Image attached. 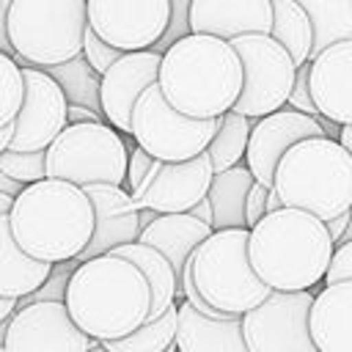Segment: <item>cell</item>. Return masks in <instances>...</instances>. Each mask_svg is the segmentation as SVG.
<instances>
[{"label":"cell","mask_w":352,"mask_h":352,"mask_svg":"<svg viewBox=\"0 0 352 352\" xmlns=\"http://www.w3.org/2000/svg\"><path fill=\"white\" fill-rule=\"evenodd\" d=\"M250 228H217L187 258L201 297L226 314H245L272 289L256 275L248 256Z\"/></svg>","instance_id":"7"},{"label":"cell","mask_w":352,"mask_h":352,"mask_svg":"<svg viewBox=\"0 0 352 352\" xmlns=\"http://www.w3.org/2000/svg\"><path fill=\"white\" fill-rule=\"evenodd\" d=\"M272 3V28L270 36L280 41L289 55L294 58L297 66L311 60V44H314V30L305 8L297 0H270Z\"/></svg>","instance_id":"27"},{"label":"cell","mask_w":352,"mask_h":352,"mask_svg":"<svg viewBox=\"0 0 352 352\" xmlns=\"http://www.w3.org/2000/svg\"><path fill=\"white\" fill-rule=\"evenodd\" d=\"M280 206H283L280 195L275 192V187H270V190H267V212H275V209H280Z\"/></svg>","instance_id":"45"},{"label":"cell","mask_w":352,"mask_h":352,"mask_svg":"<svg viewBox=\"0 0 352 352\" xmlns=\"http://www.w3.org/2000/svg\"><path fill=\"white\" fill-rule=\"evenodd\" d=\"M66 118H69V124H82V121H104V116H102L99 110L85 107V104H72V102H69Z\"/></svg>","instance_id":"39"},{"label":"cell","mask_w":352,"mask_h":352,"mask_svg":"<svg viewBox=\"0 0 352 352\" xmlns=\"http://www.w3.org/2000/svg\"><path fill=\"white\" fill-rule=\"evenodd\" d=\"M22 190H25V184H22V182H16L14 176H8V173H3V170H0V192H6V195H11V198H16Z\"/></svg>","instance_id":"42"},{"label":"cell","mask_w":352,"mask_h":352,"mask_svg":"<svg viewBox=\"0 0 352 352\" xmlns=\"http://www.w3.org/2000/svg\"><path fill=\"white\" fill-rule=\"evenodd\" d=\"M14 316V314H11ZM11 316L8 319H0V346L6 344V333H8V324H11Z\"/></svg>","instance_id":"48"},{"label":"cell","mask_w":352,"mask_h":352,"mask_svg":"<svg viewBox=\"0 0 352 352\" xmlns=\"http://www.w3.org/2000/svg\"><path fill=\"white\" fill-rule=\"evenodd\" d=\"M129 146L107 121L66 124L47 146V176L66 179L80 187L110 182L126 184Z\"/></svg>","instance_id":"8"},{"label":"cell","mask_w":352,"mask_h":352,"mask_svg":"<svg viewBox=\"0 0 352 352\" xmlns=\"http://www.w3.org/2000/svg\"><path fill=\"white\" fill-rule=\"evenodd\" d=\"M308 63L311 96L319 116L336 124H352V38L324 47Z\"/></svg>","instance_id":"19"},{"label":"cell","mask_w":352,"mask_h":352,"mask_svg":"<svg viewBox=\"0 0 352 352\" xmlns=\"http://www.w3.org/2000/svg\"><path fill=\"white\" fill-rule=\"evenodd\" d=\"M110 253L129 258V261L143 272V278L148 280V289H151V308H148L146 322L162 316L170 305H176V297H184V292H182V280L176 278L170 261H168L157 248H151V245L135 239V242L118 245V248L110 250Z\"/></svg>","instance_id":"24"},{"label":"cell","mask_w":352,"mask_h":352,"mask_svg":"<svg viewBox=\"0 0 352 352\" xmlns=\"http://www.w3.org/2000/svg\"><path fill=\"white\" fill-rule=\"evenodd\" d=\"M316 135H324L316 116H308V113H300V110L283 104V107H278L261 118H253L250 140H248V151H245V165L250 168L256 182L272 187L275 168H278L280 157L297 140L316 138Z\"/></svg>","instance_id":"16"},{"label":"cell","mask_w":352,"mask_h":352,"mask_svg":"<svg viewBox=\"0 0 352 352\" xmlns=\"http://www.w3.org/2000/svg\"><path fill=\"white\" fill-rule=\"evenodd\" d=\"M88 352H107V349H104V344H102V341H96V344H94Z\"/></svg>","instance_id":"50"},{"label":"cell","mask_w":352,"mask_h":352,"mask_svg":"<svg viewBox=\"0 0 352 352\" xmlns=\"http://www.w3.org/2000/svg\"><path fill=\"white\" fill-rule=\"evenodd\" d=\"M74 267H77V258L52 264V270H50V275L44 278V283H41L38 289H33L30 294L19 297V300H16V308L30 305V302H38V300H60V302H63V300H66V286H69V278H72Z\"/></svg>","instance_id":"33"},{"label":"cell","mask_w":352,"mask_h":352,"mask_svg":"<svg viewBox=\"0 0 352 352\" xmlns=\"http://www.w3.org/2000/svg\"><path fill=\"white\" fill-rule=\"evenodd\" d=\"M160 50H132L121 52V58L99 77V104L104 121L116 126L121 135L132 132V107L138 96L157 82L160 77Z\"/></svg>","instance_id":"17"},{"label":"cell","mask_w":352,"mask_h":352,"mask_svg":"<svg viewBox=\"0 0 352 352\" xmlns=\"http://www.w3.org/2000/svg\"><path fill=\"white\" fill-rule=\"evenodd\" d=\"M176 346L179 352H248L242 316H209L184 297L176 305Z\"/></svg>","instance_id":"21"},{"label":"cell","mask_w":352,"mask_h":352,"mask_svg":"<svg viewBox=\"0 0 352 352\" xmlns=\"http://www.w3.org/2000/svg\"><path fill=\"white\" fill-rule=\"evenodd\" d=\"M91 30L121 52L151 50L165 36L170 0H85Z\"/></svg>","instance_id":"12"},{"label":"cell","mask_w":352,"mask_h":352,"mask_svg":"<svg viewBox=\"0 0 352 352\" xmlns=\"http://www.w3.org/2000/svg\"><path fill=\"white\" fill-rule=\"evenodd\" d=\"M308 72H311V63H302L297 66V74H294V85H292V94L286 99L289 107L300 110V113H308V116H319L316 104H314V96H311V82H308Z\"/></svg>","instance_id":"35"},{"label":"cell","mask_w":352,"mask_h":352,"mask_svg":"<svg viewBox=\"0 0 352 352\" xmlns=\"http://www.w3.org/2000/svg\"><path fill=\"white\" fill-rule=\"evenodd\" d=\"M63 302L80 330L96 341H110L146 322L151 289L129 258L102 253L77 261Z\"/></svg>","instance_id":"3"},{"label":"cell","mask_w":352,"mask_h":352,"mask_svg":"<svg viewBox=\"0 0 352 352\" xmlns=\"http://www.w3.org/2000/svg\"><path fill=\"white\" fill-rule=\"evenodd\" d=\"M275 192L283 206H297L330 220L352 206V154L327 135L297 140L278 162Z\"/></svg>","instance_id":"5"},{"label":"cell","mask_w":352,"mask_h":352,"mask_svg":"<svg viewBox=\"0 0 352 352\" xmlns=\"http://www.w3.org/2000/svg\"><path fill=\"white\" fill-rule=\"evenodd\" d=\"M220 118H192L176 110L160 82H151L132 107V140L143 146L157 160H190L206 151L209 140L214 138Z\"/></svg>","instance_id":"9"},{"label":"cell","mask_w":352,"mask_h":352,"mask_svg":"<svg viewBox=\"0 0 352 352\" xmlns=\"http://www.w3.org/2000/svg\"><path fill=\"white\" fill-rule=\"evenodd\" d=\"M336 242L327 223L316 214L280 206L267 212L248 239V256L256 275L278 292H300L324 283Z\"/></svg>","instance_id":"2"},{"label":"cell","mask_w":352,"mask_h":352,"mask_svg":"<svg viewBox=\"0 0 352 352\" xmlns=\"http://www.w3.org/2000/svg\"><path fill=\"white\" fill-rule=\"evenodd\" d=\"M16 245L41 261L77 258L94 234V204L88 192L66 179L44 176L25 184L8 212Z\"/></svg>","instance_id":"4"},{"label":"cell","mask_w":352,"mask_h":352,"mask_svg":"<svg viewBox=\"0 0 352 352\" xmlns=\"http://www.w3.org/2000/svg\"><path fill=\"white\" fill-rule=\"evenodd\" d=\"M94 204V234L88 245L77 253V261L116 250L118 245L135 242L140 236V209L132 201V192L124 184L96 182L82 187Z\"/></svg>","instance_id":"18"},{"label":"cell","mask_w":352,"mask_h":352,"mask_svg":"<svg viewBox=\"0 0 352 352\" xmlns=\"http://www.w3.org/2000/svg\"><path fill=\"white\" fill-rule=\"evenodd\" d=\"M173 341H176V305H170L162 316L143 322L132 333L102 341V344L107 352H162Z\"/></svg>","instance_id":"30"},{"label":"cell","mask_w":352,"mask_h":352,"mask_svg":"<svg viewBox=\"0 0 352 352\" xmlns=\"http://www.w3.org/2000/svg\"><path fill=\"white\" fill-rule=\"evenodd\" d=\"M333 280H352V239L336 245L333 256H330V267L324 272V283Z\"/></svg>","instance_id":"37"},{"label":"cell","mask_w":352,"mask_h":352,"mask_svg":"<svg viewBox=\"0 0 352 352\" xmlns=\"http://www.w3.org/2000/svg\"><path fill=\"white\" fill-rule=\"evenodd\" d=\"M214 168L206 151L190 160H154L146 179L132 190V201L138 209H154L157 214L168 212H190L212 184Z\"/></svg>","instance_id":"15"},{"label":"cell","mask_w":352,"mask_h":352,"mask_svg":"<svg viewBox=\"0 0 352 352\" xmlns=\"http://www.w3.org/2000/svg\"><path fill=\"white\" fill-rule=\"evenodd\" d=\"M314 30L311 58L319 55L324 47L352 38V0H297Z\"/></svg>","instance_id":"28"},{"label":"cell","mask_w":352,"mask_h":352,"mask_svg":"<svg viewBox=\"0 0 352 352\" xmlns=\"http://www.w3.org/2000/svg\"><path fill=\"white\" fill-rule=\"evenodd\" d=\"M11 135H14V124H8V126H3V129H0V151H6V148H8Z\"/></svg>","instance_id":"46"},{"label":"cell","mask_w":352,"mask_h":352,"mask_svg":"<svg viewBox=\"0 0 352 352\" xmlns=\"http://www.w3.org/2000/svg\"><path fill=\"white\" fill-rule=\"evenodd\" d=\"M338 143L352 154V124H341V132H338Z\"/></svg>","instance_id":"43"},{"label":"cell","mask_w":352,"mask_h":352,"mask_svg":"<svg viewBox=\"0 0 352 352\" xmlns=\"http://www.w3.org/2000/svg\"><path fill=\"white\" fill-rule=\"evenodd\" d=\"M157 82L176 110L220 118L242 91V60L228 38L190 30L162 50Z\"/></svg>","instance_id":"1"},{"label":"cell","mask_w":352,"mask_h":352,"mask_svg":"<svg viewBox=\"0 0 352 352\" xmlns=\"http://www.w3.org/2000/svg\"><path fill=\"white\" fill-rule=\"evenodd\" d=\"M253 173L248 165H231L226 170H217L209 184V201H212V228H248L245 226V201L253 187Z\"/></svg>","instance_id":"26"},{"label":"cell","mask_w":352,"mask_h":352,"mask_svg":"<svg viewBox=\"0 0 352 352\" xmlns=\"http://www.w3.org/2000/svg\"><path fill=\"white\" fill-rule=\"evenodd\" d=\"M190 214H192V217H198V220H204V223H212L214 212H212V201H209V195H204L195 206H190Z\"/></svg>","instance_id":"41"},{"label":"cell","mask_w":352,"mask_h":352,"mask_svg":"<svg viewBox=\"0 0 352 352\" xmlns=\"http://www.w3.org/2000/svg\"><path fill=\"white\" fill-rule=\"evenodd\" d=\"M267 184L261 182H253L250 192H248V201H245V226L253 228L264 214H267Z\"/></svg>","instance_id":"38"},{"label":"cell","mask_w":352,"mask_h":352,"mask_svg":"<svg viewBox=\"0 0 352 352\" xmlns=\"http://www.w3.org/2000/svg\"><path fill=\"white\" fill-rule=\"evenodd\" d=\"M187 25L192 33H212L228 41L242 33H270L272 3L270 0H190Z\"/></svg>","instance_id":"20"},{"label":"cell","mask_w":352,"mask_h":352,"mask_svg":"<svg viewBox=\"0 0 352 352\" xmlns=\"http://www.w3.org/2000/svg\"><path fill=\"white\" fill-rule=\"evenodd\" d=\"M82 58L88 60V66L102 77L118 58H121V50L118 47H113V44H107L104 38H99L94 30H91V25H88V30H85V38H82Z\"/></svg>","instance_id":"34"},{"label":"cell","mask_w":352,"mask_h":352,"mask_svg":"<svg viewBox=\"0 0 352 352\" xmlns=\"http://www.w3.org/2000/svg\"><path fill=\"white\" fill-rule=\"evenodd\" d=\"M308 327L319 352H352V280L324 283L314 294Z\"/></svg>","instance_id":"22"},{"label":"cell","mask_w":352,"mask_h":352,"mask_svg":"<svg viewBox=\"0 0 352 352\" xmlns=\"http://www.w3.org/2000/svg\"><path fill=\"white\" fill-rule=\"evenodd\" d=\"M346 223H349V209L327 220V231H330V239H333L336 245L341 242V236H344V231H346Z\"/></svg>","instance_id":"40"},{"label":"cell","mask_w":352,"mask_h":352,"mask_svg":"<svg viewBox=\"0 0 352 352\" xmlns=\"http://www.w3.org/2000/svg\"><path fill=\"white\" fill-rule=\"evenodd\" d=\"M314 294V289H272L258 305L248 308L242 314V336L248 352H316L308 327Z\"/></svg>","instance_id":"11"},{"label":"cell","mask_w":352,"mask_h":352,"mask_svg":"<svg viewBox=\"0 0 352 352\" xmlns=\"http://www.w3.org/2000/svg\"><path fill=\"white\" fill-rule=\"evenodd\" d=\"M154 154H148L143 146H129V162H126V184H129V192L146 179V173L151 170V165H154Z\"/></svg>","instance_id":"36"},{"label":"cell","mask_w":352,"mask_h":352,"mask_svg":"<svg viewBox=\"0 0 352 352\" xmlns=\"http://www.w3.org/2000/svg\"><path fill=\"white\" fill-rule=\"evenodd\" d=\"M50 270H52L50 261L33 258L16 245V239L11 234L8 212L0 214V297L19 300V297L30 294L33 289H38L44 283Z\"/></svg>","instance_id":"25"},{"label":"cell","mask_w":352,"mask_h":352,"mask_svg":"<svg viewBox=\"0 0 352 352\" xmlns=\"http://www.w3.org/2000/svg\"><path fill=\"white\" fill-rule=\"evenodd\" d=\"M22 80H25V96L14 118V135H11L8 148L38 151V148H47L60 135V129L69 124L66 118L69 99L60 82L41 66L25 63Z\"/></svg>","instance_id":"13"},{"label":"cell","mask_w":352,"mask_h":352,"mask_svg":"<svg viewBox=\"0 0 352 352\" xmlns=\"http://www.w3.org/2000/svg\"><path fill=\"white\" fill-rule=\"evenodd\" d=\"M162 352H176V341H173V344H170V346H165V349H162Z\"/></svg>","instance_id":"51"},{"label":"cell","mask_w":352,"mask_h":352,"mask_svg":"<svg viewBox=\"0 0 352 352\" xmlns=\"http://www.w3.org/2000/svg\"><path fill=\"white\" fill-rule=\"evenodd\" d=\"M352 239V206H349V223H346V231H344V236H341V242H349ZM338 242V245H341Z\"/></svg>","instance_id":"49"},{"label":"cell","mask_w":352,"mask_h":352,"mask_svg":"<svg viewBox=\"0 0 352 352\" xmlns=\"http://www.w3.org/2000/svg\"><path fill=\"white\" fill-rule=\"evenodd\" d=\"M85 30V0H11L6 6V36L22 66L47 69L82 55Z\"/></svg>","instance_id":"6"},{"label":"cell","mask_w":352,"mask_h":352,"mask_svg":"<svg viewBox=\"0 0 352 352\" xmlns=\"http://www.w3.org/2000/svg\"><path fill=\"white\" fill-rule=\"evenodd\" d=\"M11 204H14V198H11V195H6V192H0V214L11 212Z\"/></svg>","instance_id":"47"},{"label":"cell","mask_w":352,"mask_h":352,"mask_svg":"<svg viewBox=\"0 0 352 352\" xmlns=\"http://www.w3.org/2000/svg\"><path fill=\"white\" fill-rule=\"evenodd\" d=\"M25 96V80H22V66L11 52L0 50V129L14 124Z\"/></svg>","instance_id":"31"},{"label":"cell","mask_w":352,"mask_h":352,"mask_svg":"<svg viewBox=\"0 0 352 352\" xmlns=\"http://www.w3.org/2000/svg\"><path fill=\"white\" fill-rule=\"evenodd\" d=\"M250 126H253V118H248L236 110H226L220 116V126H217L214 138L206 146V154L212 160L214 173L226 170L231 165H239L245 160L248 140H250Z\"/></svg>","instance_id":"29"},{"label":"cell","mask_w":352,"mask_h":352,"mask_svg":"<svg viewBox=\"0 0 352 352\" xmlns=\"http://www.w3.org/2000/svg\"><path fill=\"white\" fill-rule=\"evenodd\" d=\"M14 311H16V300H11V297H0V319H8Z\"/></svg>","instance_id":"44"},{"label":"cell","mask_w":352,"mask_h":352,"mask_svg":"<svg viewBox=\"0 0 352 352\" xmlns=\"http://www.w3.org/2000/svg\"><path fill=\"white\" fill-rule=\"evenodd\" d=\"M231 44L242 60V91L231 110L248 118H261L283 107L297 74L289 50L270 33H242L231 38Z\"/></svg>","instance_id":"10"},{"label":"cell","mask_w":352,"mask_h":352,"mask_svg":"<svg viewBox=\"0 0 352 352\" xmlns=\"http://www.w3.org/2000/svg\"><path fill=\"white\" fill-rule=\"evenodd\" d=\"M0 170L14 176L22 184L38 182L47 176V148H38V151L6 148V151H0Z\"/></svg>","instance_id":"32"},{"label":"cell","mask_w":352,"mask_h":352,"mask_svg":"<svg viewBox=\"0 0 352 352\" xmlns=\"http://www.w3.org/2000/svg\"><path fill=\"white\" fill-rule=\"evenodd\" d=\"M96 344L85 330L77 327L66 302L38 300L14 311L6 352H88Z\"/></svg>","instance_id":"14"},{"label":"cell","mask_w":352,"mask_h":352,"mask_svg":"<svg viewBox=\"0 0 352 352\" xmlns=\"http://www.w3.org/2000/svg\"><path fill=\"white\" fill-rule=\"evenodd\" d=\"M176 352H179V346H176Z\"/></svg>","instance_id":"52"},{"label":"cell","mask_w":352,"mask_h":352,"mask_svg":"<svg viewBox=\"0 0 352 352\" xmlns=\"http://www.w3.org/2000/svg\"><path fill=\"white\" fill-rule=\"evenodd\" d=\"M212 223H204L198 217H192L190 212H168V214H157L143 231H140V242L157 248L173 267L176 278L182 280V270L187 264V258L192 256V250L212 234Z\"/></svg>","instance_id":"23"}]
</instances>
